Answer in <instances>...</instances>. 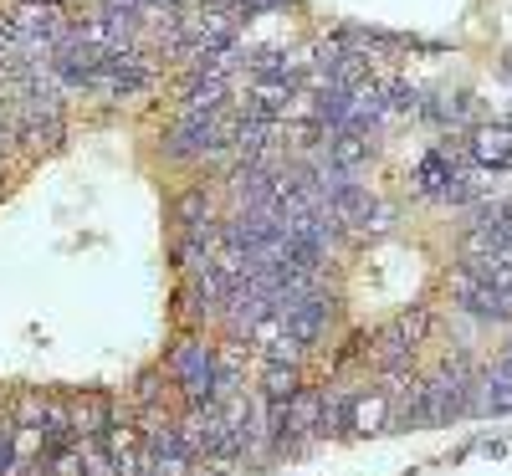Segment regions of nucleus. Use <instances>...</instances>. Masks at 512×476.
I'll use <instances>...</instances> for the list:
<instances>
[{
	"instance_id": "f257e3e1",
	"label": "nucleus",
	"mask_w": 512,
	"mask_h": 476,
	"mask_svg": "<svg viewBox=\"0 0 512 476\" xmlns=\"http://www.w3.org/2000/svg\"><path fill=\"white\" fill-rule=\"evenodd\" d=\"M472 379L461 364H446L436 379H425V425H451L472 415Z\"/></svg>"
},
{
	"instance_id": "f03ea898",
	"label": "nucleus",
	"mask_w": 512,
	"mask_h": 476,
	"mask_svg": "<svg viewBox=\"0 0 512 476\" xmlns=\"http://www.w3.org/2000/svg\"><path fill=\"white\" fill-rule=\"evenodd\" d=\"M451 297H456V308H466L472 318H512V292L497 287V282H487L472 267H456L451 272Z\"/></svg>"
},
{
	"instance_id": "7ed1b4c3",
	"label": "nucleus",
	"mask_w": 512,
	"mask_h": 476,
	"mask_svg": "<svg viewBox=\"0 0 512 476\" xmlns=\"http://www.w3.org/2000/svg\"><path fill=\"white\" fill-rule=\"evenodd\" d=\"M144 456H149V471H154V476H185L190 461H195V451H190L185 436H180V425H175V420H159V415H154V425L144 430Z\"/></svg>"
},
{
	"instance_id": "20e7f679",
	"label": "nucleus",
	"mask_w": 512,
	"mask_h": 476,
	"mask_svg": "<svg viewBox=\"0 0 512 476\" xmlns=\"http://www.w3.org/2000/svg\"><path fill=\"white\" fill-rule=\"evenodd\" d=\"M472 410H477V415H502V410H512V369H507V364H497V369H487V374L472 379Z\"/></svg>"
},
{
	"instance_id": "39448f33",
	"label": "nucleus",
	"mask_w": 512,
	"mask_h": 476,
	"mask_svg": "<svg viewBox=\"0 0 512 476\" xmlns=\"http://www.w3.org/2000/svg\"><path fill=\"white\" fill-rule=\"evenodd\" d=\"M466 154H472V164H482V169H502L512 159V128H477Z\"/></svg>"
},
{
	"instance_id": "423d86ee",
	"label": "nucleus",
	"mask_w": 512,
	"mask_h": 476,
	"mask_svg": "<svg viewBox=\"0 0 512 476\" xmlns=\"http://www.w3.org/2000/svg\"><path fill=\"white\" fill-rule=\"evenodd\" d=\"M390 410H395V395H390V389L354 395V405H349V430H379V425H390Z\"/></svg>"
},
{
	"instance_id": "0eeeda50",
	"label": "nucleus",
	"mask_w": 512,
	"mask_h": 476,
	"mask_svg": "<svg viewBox=\"0 0 512 476\" xmlns=\"http://www.w3.org/2000/svg\"><path fill=\"white\" fill-rule=\"evenodd\" d=\"M262 395H267V400H292V395H297V364H267Z\"/></svg>"
},
{
	"instance_id": "6e6552de",
	"label": "nucleus",
	"mask_w": 512,
	"mask_h": 476,
	"mask_svg": "<svg viewBox=\"0 0 512 476\" xmlns=\"http://www.w3.org/2000/svg\"><path fill=\"white\" fill-rule=\"evenodd\" d=\"M502 364H507V369H512V343H507V354H502Z\"/></svg>"
}]
</instances>
